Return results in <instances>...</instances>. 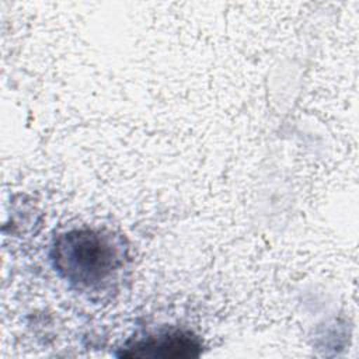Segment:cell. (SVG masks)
Instances as JSON below:
<instances>
[{
	"instance_id": "6da1fadb",
	"label": "cell",
	"mask_w": 359,
	"mask_h": 359,
	"mask_svg": "<svg viewBox=\"0 0 359 359\" xmlns=\"http://www.w3.org/2000/svg\"><path fill=\"white\" fill-rule=\"evenodd\" d=\"M57 275L81 292H100L123 269L128 248L123 238L107 229L79 227L59 233L50 244Z\"/></svg>"
},
{
	"instance_id": "7a4b0ae2",
	"label": "cell",
	"mask_w": 359,
	"mask_h": 359,
	"mask_svg": "<svg viewBox=\"0 0 359 359\" xmlns=\"http://www.w3.org/2000/svg\"><path fill=\"white\" fill-rule=\"evenodd\" d=\"M202 352V341L191 331L168 330L151 332L135 341L126 342L118 356L121 358H153L182 359L195 358Z\"/></svg>"
}]
</instances>
